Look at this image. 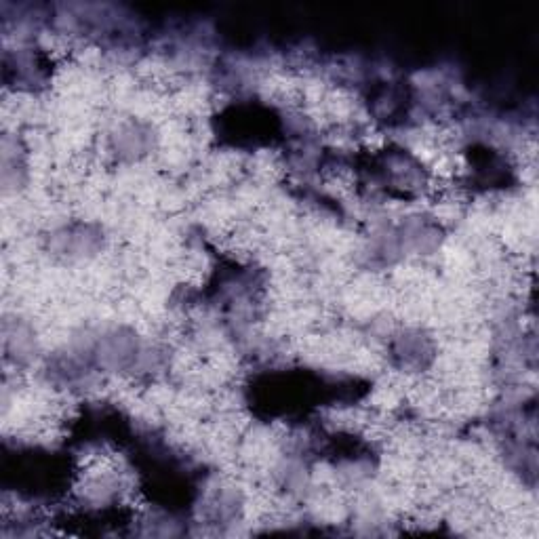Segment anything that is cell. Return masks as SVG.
Segmentation results:
<instances>
[{"label": "cell", "mask_w": 539, "mask_h": 539, "mask_svg": "<svg viewBox=\"0 0 539 539\" xmlns=\"http://www.w3.org/2000/svg\"><path fill=\"white\" fill-rule=\"evenodd\" d=\"M3 346L5 358L15 365V369L30 365L38 356L36 331L28 321H24V318L15 316V321L7 318L3 329Z\"/></svg>", "instance_id": "cell-1"}, {"label": "cell", "mask_w": 539, "mask_h": 539, "mask_svg": "<svg viewBox=\"0 0 539 539\" xmlns=\"http://www.w3.org/2000/svg\"><path fill=\"white\" fill-rule=\"evenodd\" d=\"M152 144V135L150 129L139 125V123H129L123 125L121 129L116 131L114 135V150L118 156L125 158H142L144 154H148Z\"/></svg>", "instance_id": "cell-2"}]
</instances>
